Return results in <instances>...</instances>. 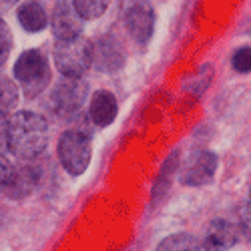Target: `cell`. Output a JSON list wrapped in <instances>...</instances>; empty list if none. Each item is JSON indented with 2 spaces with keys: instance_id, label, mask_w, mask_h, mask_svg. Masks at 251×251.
<instances>
[{
  "instance_id": "obj_1",
  "label": "cell",
  "mask_w": 251,
  "mask_h": 251,
  "mask_svg": "<svg viewBox=\"0 0 251 251\" xmlns=\"http://www.w3.org/2000/svg\"><path fill=\"white\" fill-rule=\"evenodd\" d=\"M49 145V125L32 111H18L8 119V149L18 159H36Z\"/></svg>"
},
{
  "instance_id": "obj_2",
  "label": "cell",
  "mask_w": 251,
  "mask_h": 251,
  "mask_svg": "<svg viewBox=\"0 0 251 251\" xmlns=\"http://www.w3.org/2000/svg\"><path fill=\"white\" fill-rule=\"evenodd\" d=\"M54 65L62 76H82L93 65V47L87 38L75 36L56 40Z\"/></svg>"
},
{
  "instance_id": "obj_3",
  "label": "cell",
  "mask_w": 251,
  "mask_h": 251,
  "mask_svg": "<svg viewBox=\"0 0 251 251\" xmlns=\"http://www.w3.org/2000/svg\"><path fill=\"white\" fill-rule=\"evenodd\" d=\"M56 151H58L62 169L75 177L87 171V167L91 163V155H93L91 139L82 131H65L58 139Z\"/></svg>"
},
{
  "instance_id": "obj_4",
  "label": "cell",
  "mask_w": 251,
  "mask_h": 251,
  "mask_svg": "<svg viewBox=\"0 0 251 251\" xmlns=\"http://www.w3.org/2000/svg\"><path fill=\"white\" fill-rule=\"evenodd\" d=\"M14 78L18 85L26 91V95L34 97L40 91H45L50 78L49 60L40 50H25L16 58L14 65Z\"/></svg>"
},
{
  "instance_id": "obj_5",
  "label": "cell",
  "mask_w": 251,
  "mask_h": 251,
  "mask_svg": "<svg viewBox=\"0 0 251 251\" xmlns=\"http://www.w3.org/2000/svg\"><path fill=\"white\" fill-rule=\"evenodd\" d=\"M217 171V155L211 151H195L181 167L179 181L187 187H201L211 183Z\"/></svg>"
},
{
  "instance_id": "obj_6",
  "label": "cell",
  "mask_w": 251,
  "mask_h": 251,
  "mask_svg": "<svg viewBox=\"0 0 251 251\" xmlns=\"http://www.w3.org/2000/svg\"><path fill=\"white\" fill-rule=\"evenodd\" d=\"M87 82L80 76H65L52 91V107L56 113L73 115L76 113L87 99Z\"/></svg>"
},
{
  "instance_id": "obj_7",
  "label": "cell",
  "mask_w": 251,
  "mask_h": 251,
  "mask_svg": "<svg viewBox=\"0 0 251 251\" xmlns=\"http://www.w3.org/2000/svg\"><path fill=\"white\" fill-rule=\"evenodd\" d=\"M125 25H127L129 34L139 45H145L153 34L155 28V10L149 0H137L127 8L125 14Z\"/></svg>"
},
{
  "instance_id": "obj_8",
  "label": "cell",
  "mask_w": 251,
  "mask_h": 251,
  "mask_svg": "<svg viewBox=\"0 0 251 251\" xmlns=\"http://www.w3.org/2000/svg\"><path fill=\"white\" fill-rule=\"evenodd\" d=\"M50 28H52V34L56 36V40H67V38L80 36L82 18L75 10L71 0H58L54 4L52 16H50Z\"/></svg>"
},
{
  "instance_id": "obj_9",
  "label": "cell",
  "mask_w": 251,
  "mask_h": 251,
  "mask_svg": "<svg viewBox=\"0 0 251 251\" xmlns=\"http://www.w3.org/2000/svg\"><path fill=\"white\" fill-rule=\"evenodd\" d=\"M239 227L231 221L215 219L207 225L203 235V249L205 251H227L239 241Z\"/></svg>"
},
{
  "instance_id": "obj_10",
  "label": "cell",
  "mask_w": 251,
  "mask_h": 251,
  "mask_svg": "<svg viewBox=\"0 0 251 251\" xmlns=\"http://www.w3.org/2000/svg\"><path fill=\"white\" fill-rule=\"evenodd\" d=\"M38 183V169L34 165H20V167H12L10 177L6 181L4 193L10 199H25L26 195L32 193V189Z\"/></svg>"
},
{
  "instance_id": "obj_11",
  "label": "cell",
  "mask_w": 251,
  "mask_h": 251,
  "mask_svg": "<svg viewBox=\"0 0 251 251\" xmlns=\"http://www.w3.org/2000/svg\"><path fill=\"white\" fill-rule=\"evenodd\" d=\"M123 60H125L123 49L111 36H102L93 47V62L102 73H115L117 69L123 67Z\"/></svg>"
},
{
  "instance_id": "obj_12",
  "label": "cell",
  "mask_w": 251,
  "mask_h": 251,
  "mask_svg": "<svg viewBox=\"0 0 251 251\" xmlns=\"http://www.w3.org/2000/svg\"><path fill=\"white\" fill-rule=\"evenodd\" d=\"M117 111L119 104L113 93L109 91H97L91 99V107H89V115L91 121L97 127H109V125L117 119Z\"/></svg>"
},
{
  "instance_id": "obj_13",
  "label": "cell",
  "mask_w": 251,
  "mask_h": 251,
  "mask_svg": "<svg viewBox=\"0 0 251 251\" xmlns=\"http://www.w3.org/2000/svg\"><path fill=\"white\" fill-rule=\"evenodd\" d=\"M18 23L26 32H40L45 30L49 25V18H47V10L40 6L36 0H28L23 6L18 8Z\"/></svg>"
},
{
  "instance_id": "obj_14",
  "label": "cell",
  "mask_w": 251,
  "mask_h": 251,
  "mask_svg": "<svg viewBox=\"0 0 251 251\" xmlns=\"http://www.w3.org/2000/svg\"><path fill=\"white\" fill-rule=\"evenodd\" d=\"M203 247L199 245V241L189 235V233H175V235H169L165 237L157 251H201Z\"/></svg>"
},
{
  "instance_id": "obj_15",
  "label": "cell",
  "mask_w": 251,
  "mask_h": 251,
  "mask_svg": "<svg viewBox=\"0 0 251 251\" xmlns=\"http://www.w3.org/2000/svg\"><path fill=\"white\" fill-rule=\"evenodd\" d=\"M111 0H73V6L82 20H95L107 12Z\"/></svg>"
},
{
  "instance_id": "obj_16",
  "label": "cell",
  "mask_w": 251,
  "mask_h": 251,
  "mask_svg": "<svg viewBox=\"0 0 251 251\" xmlns=\"http://www.w3.org/2000/svg\"><path fill=\"white\" fill-rule=\"evenodd\" d=\"M18 102V89L16 85L6 78L4 75H0V111H10L16 107Z\"/></svg>"
},
{
  "instance_id": "obj_17",
  "label": "cell",
  "mask_w": 251,
  "mask_h": 251,
  "mask_svg": "<svg viewBox=\"0 0 251 251\" xmlns=\"http://www.w3.org/2000/svg\"><path fill=\"white\" fill-rule=\"evenodd\" d=\"M10 50H12V32L10 26L0 18V67L8 60Z\"/></svg>"
},
{
  "instance_id": "obj_18",
  "label": "cell",
  "mask_w": 251,
  "mask_h": 251,
  "mask_svg": "<svg viewBox=\"0 0 251 251\" xmlns=\"http://www.w3.org/2000/svg\"><path fill=\"white\" fill-rule=\"evenodd\" d=\"M231 65L237 73H251V47H243V49H237L233 52V58H231Z\"/></svg>"
},
{
  "instance_id": "obj_19",
  "label": "cell",
  "mask_w": 251,
  "mask_h": 251,
  "mask_svg": "<svg viewBox=\"0 0 251 251\" xmlns=\"http://www.w3.org/2000/svg\"><path fill=\"white\" fill-rule=\"evenodd\" d=\"M8 149V119L0 111V153Z\"/></svg>"
},
{
  "instance_id": "obj_20",
  "label": "cell",
  "mask_w": 251,
  "mask_h": 251,
  "mask_svg": "<svg viewBox=\"0 0 251 251\" xmlns=\"http://www.w3.org/2000/svg\"><path fill=\"white\" fill-rule=\"evenodd\" d=\"M10 171H12V165L8 163V159H4L2 153H0V191L6 187V181L10 177Z\"/></svg>"
},
{
  "instance_id": "obj_21",
  "label": "cell",
  "mask_w": 251,
  "mask_h": 251,
  "mask_svg": "<svg viewBox=\"0 0 251 251\" xmlns=\"http://www.w3.org/2000/svg\"><path fill=\"white\" fill-rule=\"evenodd\" d=\"M241 231L251 239V199H249V203L245 205L243 213H241Z\"/></svg>"
},
{
  "instance_id": "obj_22",
  "label": "cell",
  "mask_w": 251,
  "mask_h": 251,
  "mask_svg": "<svg viewBox=\"0 0 251 251\" xmlns=\"http://www.w3.org/2000/svg\"><path fill=\"white\" fill-rule=\"evenodd\" d=\"M6 2H16V0H6Z\"/></svg>"
},
{
  "instance_id": "obj_23",
  "label": "cell",
  "mask_w": 251,
  "mask_h": 251,
  "mask_svg": "<svg viewBox=\"0 0 251 251\" xmlns=\"http://www.w3.org/2000/svg\"><path fill=\"white\" fill-rule=\"evenodd\" d=\"M249 199H251V197H249Z\"/></svg>"
}]
</instances>
